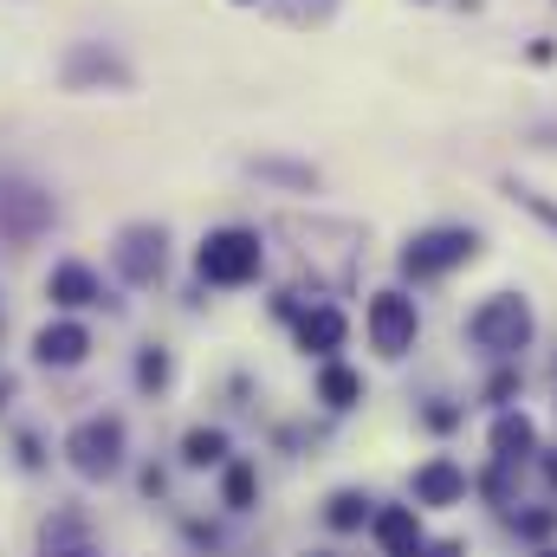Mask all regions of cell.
<instances>
[{"instance_id":"obj_17","label":"cell","mask_w":557,"mask_h":557,"mask_svg":"<svg viewBox=\"0 0 557 557\" xmlns=\"http://www.w3.org/2000/svg\"><path fill=\"white\" fill-rule=\"evenodd\" d=\"M370 512H376V499H370L363 486H337V493L324 499V525H331V532H363Z\"/></svg>"},{"instance_id":"obj_12","label":"cell","mask_w":557,"mask_h":557,"mask_svg":"<svg viewBox=\"0 0 557 557\" xmlns=\"http://www.w3.org/2000/svg\"><path fill=\"white\" fill-rule=\"evenodd\" d=\"M344 337H350V318H344L337 305H311V311H298V350H305V357L331 363V357L344 350Z\"/></svg>"},{"instance_id":"obj_25","label":"cell","mask_w":557,"mask_h":557,"mask_svg":"<svg viewBox=\"0 0 557 557\" xmlns=\"http://www.w3.org/2000/svg\"><path fill=\"white\" fill-rule=\"evenodd\" d=\"M0 403H7V389H0Z\"/></svg>"},{"instance_id":"obj_7","label":"cell","mask_w":557,"mask_h":557,"mask_svg":"<svg viewBox=\"0 0 557 557\" xmlns=\"http://www.w3.org/2000/svg\"><path fill=\"white\" fill-rule=\"evenodd\" d=\"M111 267L131 278V285H156L162 267H169V234H162V227H149V221L124 227V234H117V247H111Z\"/></svg>"},{"instance_id":"obj_4","label":"cell","mask_w":557,"mask_h":557,"mask_svg":"<svg viewBox=\"0 0 557 557\" xmlns=\"http://www.w3.org/2000/svg\"><path fill=\"white\" fill-rule=\"evenodd\" d=\"M363 331H370V350H376V357H389V363H396V357H409V350H416V337H421L416 298H409V292H396V285H389V292H376V298L363 305Z\"/></svg>"},{"instance_id":"obj_8","label":"cell","mask_w":557,"mask_h":557,"mask_svg":"<svg viewBox=\"0 0 557 557\" xmlns=\"http://www.w3.org/2000/svg\"><path fill=\"white\" fill-rule=\"evenodd\" d=\"M409 493H416L421 512H447V506L467 499V467L454 454H428L416 473H409Z\"/></svg>"},{"instance_id":"obj_5","label":"cell","mask_w":557,"mask_h":557,"mask_svg":"<svg viewBox=\"0 0 557 557\" xmlns=\"http://www.w3.org/2000/svg\"><path fill=\"white\" fill-rule=\"evenodd\" d=\"M480 253V234L473 227H428V234H416L409 247H403V278H441L454 273V267H467Z\"/></svg>"},{"instance_id":"obj_27","label":"cell","mask_w":557,"mask_h":557,"mask_svg":"<svg viewBox=\"0 0 557 557\" xmlns=\"http://www.w3.org/2000/svg\"><path fill=\"white\" fill-rule=\"evenodd\" d=\"M318 557H324V552H318Z\"/></svg>"},{"instance_id":"obj_24","label":"cell","mask_w":557,"mask_h":557,"mask_svg":"<svg viewBox=\"0 0 557 557\" xmlns=\"http://www.w3.org/2000/svg\"><path fill=\"white\" fill-rule=\"evenodd\" d=\"M532 557H557V545H545V552H532Z\"/></svg>"},{"instance_id":"obj_15","label":"cell","mask_w":557,"mask_h":557,"mask_svg":"<svg viewBox=\"0 0 557 557\" xmlns=\"http://www.w3.org/2000/svg\"><path fill=\"white\" fill-rule=\"evenodd\" d=\"M234 460V441H227V428H188L182 434V467H195V473H221Z\"/></svg>"},{"instance_id":"obj_1","label":"cell","mask_w":557,"mask_h":557,"mask_svg":"<svg viewBox=\"0 0 557 557\" xmlns=\"http://www.w3.org/2000/svg\"><path fill=\"white\" fill-rule=\"evenodd\" d=\"M59 454H65V467L85 486H104V480H117L131 467V428H124V416H111V409H91L85 421L65 428Z\"/></svg>"},{"instance_id":"obj_26","label":"cell","mask_w":557,"mask_h":557,"mask_svg":"<svg viewBox=\"0 0 557 557\" xmlns=\"http://www.w3.org/2000/svg\"><path fill=\"white\" fill-rule=\"evenodd\" d=\"M240 7H247V0H240Z\"/></svg>"},{"instance_id":"obj_14","label":"cell","mask_w":557,"mask_h":557,"mask_svg":"<svg viewBox=\"0 0 557 557\" xmlns=\"http://www.w3.org/2000/svg\"><path fill=\"white\" fill-rule=\"evenodd\" d=\"M0 221H7L13 240H33V234L52 221V201L33 195V188H0Z\"/></svg>"},{"instance_id":"obj_11","label":"cell","mask_w":557,"mask_h":557,"mask_svg":"<svg viewBox=\"0 0 557 557\" xmlns=\"http://www.w3.org/2000/svg\"><path fill=\"white\" fill-rule=\"evenodd\" d=\"M486 454H493V467H519V460H532L539 454V428L525 409H499L493 428H486Z\"/></svg>"},{"instance_id":"obj_6","label":"cell","mask_w":557,"mask_h":557,"mask_svg":"<svg viewBox=\"0 0 557 557\" xmlns=\"http://www.w3.org/2000/svg\"><path fill=\"white\" fill-rule=\"evenodd\" d=\"M91 350H98V337H91V324H78V318H46V324L33 331V363H39V370H85Z\"/></svg>"},{"instance_id":"obj_13","label":"cell","mask_w":557,"mask_h":557,"mask_svg":"<svg viewBox=\"0 0 557 557\" xmlns=\"http://www.w3.org/2000/svg\"><path fill=\"white\" fill-rule=\"evenodd\" d=\"M46 298H52L59 311H85V305L104 298V278L91 273L85 260H59V267L46 273Z\"/></svg>"},{"instance_id":"obj_23","label":"cell","mask_w":557,"mask_h":557,"mask_svg":"<svg viewBox=\"0 0 557 557\" xmlns=\"http://www.w3.org/2000/svg\"><path fill=\"white\" fill-rule=\"evenodd\" d=\"M545 480H552V486H557V454H552V460H545Z\"/></svg>"},{"instance_id":"obj_18","label":"cell","mask_w":557,"mask_h":557,"mask_svg":"<svg viewBox=\"0 0 557 557\" xmlns=\"http://www.w3.org/2000/svg\"><path fill=\"white\" fill-rule=\"evenodd\" d=\"M253 499H260V467L234 454V460L221 467V506H227V512H253Z\"/></svg>"},{"instance_id":"obj_16","label":"cell","mask_w":557,"mask_h":557,"mask_svg":"<svg viewBox=\"0 0 557 557\" xmlns=\"http://www.w3.org/2000/svg\"><path fill=\"white\" fill-rule=\"evenodd\" d=\"M318 403H324V409H337V416H344V409H357V403H363V376H357L350 363H337V357H331V363H318Z\"/></svg>"},{"instance_id":"obj_22","label":"cell","mask_w":557,"mask_h":557,"mask_svg":"<svg viewBox=\"0 0 557 557\" xmlns=\"http://www.w3.org/2000/svg\"><path fill=\"white\" fill-rule=\"evenodd\" d=\"M428 428H434V434H447V428H460V409H428Z\"/></svg>"},{"instance_id":"obj_2","label":"cell","mask_w":557,"mask_h":557,"mask_svg":"<svg viewBox=\"0 0 557 557\" xmlns=\"http://www.w3.org/2000/svg\"><path fill=\"white\" fill-rule=\"evenodd\" d=\"M532 305L519 298V292H493V298H480L473 311H467V344L473 350H486V357H519L525 344H532Z\"/></svg>"},{"instance_id":"obj_19","label":"cell","mask_w":557,"mask_h":557,"mask_svg":"<svg viewBox=\"0 0 557 557\" xmlns=\"http://www.w3.org/2000/svg\"><path fill=\"white\" fill-rule=\"evenodd\" d=\"M169 376H175L169 350H162V344H149V350L137 357V389H169Z\"/></svg>"},{"instance_id":"obj_9","label":"cell","mask_w":557,"mask_h":557,"mask_svg":"<svg viewBox=\"0 0 557 557\" xmlns=\"http://www.w3.org/2000/svg\"><path fill=\"white\" fill-rule=\"evenodd\" d=\"M39 557H104V545L78 506H52L39 519Z\"/></svg>"},{"instance_id":"obj_3","label":"cell","mask_w":557,"mask_h":557,"mask_svg":"<svg viewBox=\"0 0 557 557\" xmlns=\"http://www.w3.org/2000/svg\"><path fill=\"white\" fill-rule=\"evenodd\" d=\"M260 267H267V247H260L253 227H214V234L195 247V273L208 278V285H221V292L253 285Z\"/></svg>"},{"instance_id":"obj_21","label":"cell","mask_w":557,"mask_h":557,"mask_svg":"<svg viewBox=\"0 0 557 557\" xmlns=\"http://www.w3.org/2000/svg\"><path fill=\"white\" fill-rule=\"evenodd\" d=\"M416 557H467V545H460V539H428Z\"/></svg>"},{"instance_id":"obj_10","label":"cell","mask_w":557,"mask_h":557,"mask_svg":"<svg viewBox=\"0 0 557 557\" xmlns=\"http://www.w3.org/2000/svg\"><path fill=\"white\" fill-rule=\"evenodd\" d=\"M370 539H376L383 557H416L421 545H428L421 506H376V512H370Z\"/></svg>"},{"instance_id":"obj_20","label":"cell","mask_w":557,"mask_h":557,"mask_svg":"<svg viewBox=\"0 0 557 557\" xmlns=\"http://www.w3.org/2000/svg\"><path fill=\"white\" fill-rule=\"evenodd\" d=\"M512 532H519V539H552L557 532V506H545V512H512Z\"/></svg>"}]
</instances>
